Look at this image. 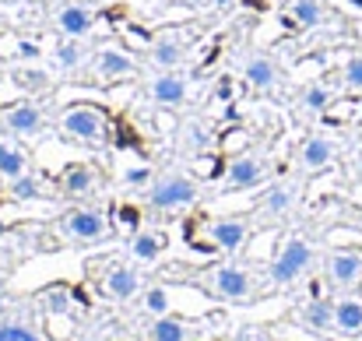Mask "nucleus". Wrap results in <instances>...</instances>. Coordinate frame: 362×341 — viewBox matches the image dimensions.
<instances>
[{
    "label": "nucleus",
    "mask_w": 362,
    "mask_h": 341,
    "mask_svg": "<svg viewBox=\"0 0 362 341\" xmlns=\"http://www.w3.org/2000/svg\"><path fill=\"white\" fill-rule=\"evenodd\" d=\"M201 197V183L183 169H158L144 187V204L151 212H183Z\"/></svg>",
    "instance_id": "1"
},
{
    "label": "nucleus",
    "mask_w": 362,
    "mask_h": 341,
    "mask_svg": "<svg viewBox=\"0 0 362 341\" xmlns=\"http://www.w3.org/2000/svg\"><path fill=\"white\" fill-rule=\"evenodd\" d=\"M197 285L204 292H211L215 299H222V303H246V299L257 296V274L246 264H233V260L201 271Z\"/></svg>",
    "instance_id": "2"
},
{
    "label": "nucleus",
    "mask_w": 362,
    "mask_h": 341,
    "mask_svg": "<svg viewBox=\"0 0 362 341\" xmlns=\"http://www.w3.org/2000/svg\"><path fill=\"white\" fill-rule=\"evenodd\" d=\"M60 130L71 141L88 144V148H106L110 144V116L95 103H71L60 113Z\"/></svg>",
    "instance_id": "3"
},
{
    "label": "nucleus",
    "mask_w": 362,
    "mask_h": 341,
    "mask_svg": "<svg viewBox=\"0 0 362 341\" xmlns=\"http://www.w3.org/2000/svg\"><path fill=\"white\" fill-rule=\"evenodd\" d=\"M310 267H313V246H310L303 236H288V239L281 243V250L274 253L267 278H271L274 289H288V285H296Z\"/></svg>",
    "instance_id": "4"
},
{
    "label": "nucleus",
    "mask_w": 362,
    "mask_h": 341,
    "mask_svg": "<svg viewBox=\"0 0 362 341\" xmlns=\"http://www.w3.org/2000/svg\"><path fill=\"white\" fill-rule=\"evenodd\" d=\"M106 187V176L95 162H71L64 166V173L57 176V190L60 197L74 201V204H88L92 197H99Z\"/></svg>",
    "instance_id": "5"
},
{
    "label": "nucleus",
    "mask_w": 362,
    "mask_h": 341,
    "mask_svg": "<svg viewBox=\"0 0 362 341\" xmlns=\"http://www.w3.org/2000/svg\"><path fill=\"white\" fill-rule=\"evenodd\" d=\"M57 232L71 243H99L110 236V222H106V212L92 204H78L57 219Z\"/></svg>",
    "instance_id": "6"
},
{
    "label": "nucleus",
    "mask_w": 362,
    "mask_h": 341,
    "mask_svg": "<svg viewBox=\"0 0 362 341\" xmlns=\"http://www.w3.org/2000/svg\"><path fill=\"white\" fill-rule=\"evenodd\" d=\"M0 130L18 137V141H35L42 130H46V110L32 99H21V103H11L0 110Z\"/></svg>",
    "instance_id": "7"
},
{
    "label": "nucleus",
    "mask_w": 362,
    "mask_h": 341,
    "mask_svg": "<svg viewBox=\"0 0 362 341\" xmlns=\"http://www.w3.org/2000/svg\"><path fill=\"white\" fill-rule=\"evenodd\" d=\"M327 285L338 292H352L362 285V250L359 246H338L324 257Z\"/></svg>",
    "instance_id": "8"
},
{
    "label": "nucleus",
    "mask_w": 362,
    "mask_h": 341,
    "mask_svg": "<svg viewBox=\"0 0 362 341\" xmlns=\"http://www.w3.org/2000/svg\"><path fill=\"white\" fill-rule=\"evenodd\" d=\"M201 236L218 253H240L250 236V222H246V215H215V219L201 222Z\"/></svg>",
    "instance_id": "9"
},
{
    "label": "nucleus",
    "mask_w": 362,
    "mask_h": 341,
    "mask_svg": "<svg viewBox=\"0 0 362 341\" xmlns=\"http://www.w3.org/2000/svg\"><path fill=\"white\" fill-rule=\"evenodd\" d=\"M267 176H271V162L264 155H257V151H246V155L229 158L222 183H226V190L236 194V190H253V187L267 183Z\"/></svg>",
    "instance_id": "10"
},
{
    "label": "nucleus",
    "mask_w": 362,
    "mask_h": 341,
    "mask_svg": "<svg viewBox=\"0 0 362 341\" xmlns=\"http://www.w3.org/2000/svg\"><path fill=\"white\" fill-rule=\"evenodd\" d=\"M49 25L60 39H88L92 28H95V11L88 4H78V0H67L60 7H53L49 14Z\"/></svg>",
    "instance_id": "11"
},
{
    "label": "nucleus",
    "mask_w": 362,
    "mask_h": 341,
    "mask_svg": "<svg viewBox=\"0 0 362 341\" xmlns=\"http://www.w3.org/2000/svg\"><path fill=\"white\" fill-rule=\"evenodd\" d=\"M148 99H151L155 106H162V110H176V106H183V103L190 99V78H187L180 67H173V71H155V74L148 78Z\"/></svg>",
    "instance_id": "12"
},
{
    "label": "nucleus",
    "mask_w": 362,
    "mask_h": 341,
    "mask_svg": "<svg viewBox=\"0 0 362 341\" xmlns=\"http://www.w3.org/2000/svg\"><path fill=\"white\" fill-rule=\"evenodd\" d=\"M299 183L296 180H274L264 194H260V201H257V219L260 222H278V219H285V215H292L296 212V204H299Z\"/></svg>",
    "instance_id": "13"
},
{
    "label": "nucleus",
    "mask_w": 362,
    "mask_h": 341,
    "mask_svg": "<svg viewBox=\"0 0 362 341\" xmlns=\"http://www.w3.org/2000/svg\"><path fill=\"white\" fill-rule=\"evenodd\" d=\"M99 267H103L99 285H103V292H106L110 299L127 303V299H137V296H141V274H137V267H130V264H123V260H113V257L103 260Z\"/></svg>",
    "instance_id": "14"
},
{
    "label": "nucleus",
    "mask_w": 362,
    "mask_h": 341,
    "mask_svg": "<svg viewBox=\"0 0 362 341\" xmlns=\"http://www.w3.org/2000/svg\"><path fill=\"white\" fill-rule=\"evenodd\" d=\"M88 67H92V74L99 78V81H127V78H137L141 74V64L120 50V46H103V50H95L92 53V60H88Z\"/></svg>",
    "instance_id": "15"
},
{
    "label": "nucleus",
    "mask_w": 362,
    "mask_h": 341,
    "mask_svg": "<svg viewBox=\"0 0 362 341\" xmlns=\"http://www.w3.org/2000/svg\"><path fill=\"white\" fill-rule=\"evenodd\" d=\"M240 74L253 92H274L278 81H281V67H278V60H274L267 50H250V53L243 57Z\"/></svg>",
    "instance_id": "16"
},
{
    "label": "nucleus",
    "mask_w": 362,
    "mask_h": 341,
    "mask_svg": "<svg viewBox=\"0 0 362 341\" xmlns=\"http://www.w3.org/2000/svg\"><path fill=\"white\" fill-rule=\"evenodd\" d=\"M208 328H211V320H183V317L165 313V317H155L144 335L148 341H197L208 335Z\"/></svg>",
    "instance_id": "17"
},
{
    "label": "nucleus",
    "mask_w": 362,
    "mask_h": 341,
    "mask_svg": "<svg viewBox=\"0 0 362 341\" xmlns=\"http://www.w3.org/2000/svg\"><path fill=\"white\" fill-rule=\"evenodd\" d=\"M183 60H187V32L169 28V32H162V35L151 39V46H148V64H151L155 71L183 67Z\"/></svg>",
    "instance_id": "18"
},
{
    "label": "nucleus",
    "mask_w": 362,
    "mask_h": 341,
    "mask_svg": "<svg viewBox=\"0 0 362 341\" xmlns=\"http://www.w3.org/2000/svg\"><path fill=\"white\" fill-rule=\"evenodd\" d=\"M338 158V141L327 134H306L296 148V162L303 173H320Z\"/></svg>",
    "instance_id": "19"
},
{
    "label": "nucleus",
    "mask_w": 362,
    "mask_h": 341,
    "mask_svg": "<svg viewBox=\"0 0 362 341\" xmlns=\"http://www.w3.org/2000/svg\"><path fill=\"white\" fill-rule=\"evenodd\" d=\"M162 253H165V232H158V229H141V232H134V239H130V257H134V264L151 267Z\"/></svg>",
    "instance_id": "20"
},
{
    "label": "nucleus",
    "mask_w": 362,
    "mask_h": 341,
    "mask_svg": "<svg viewBox=\"0 0 362 341\" xmlns=\"http://www.w3.org/2000/svg\"><path fill=\"white\" fill-rule=\"evenodd\" d=\"M92 53L85 46V39H60V46L53 50V64L60 74H78L81 67H88Z\"/></svg>",
    "instance_id": "21"
},
{
    "label": "nucleus",
    "mask_w": 362,
    "mask_h": 341,
    "mask_svg": "<svg viewBox=\"0 0 362 341\" xmlns=\"http://www.w3.org/2000/svg\"><path fill=\"white\" fill-rule=\"evenodd\" d=\"M334 335H341V338L362 335V299L356 296L334 299Z\"/></svg>",
    "instance_id": "22"
},
{
    "label": "nucleus",
    "mask_w": 362,
    "mask_h": 341,
    "mask_svg": "<svg viewBox=\"0 0 362 341\" xmlns=\"http://www.w3.org/2000/svg\"><path fill=\"white\" fill-rule=\"evenodd\" d=\"M331 103H334V88L327 81H306L296 96V106L306 116H320L324 110H331Z\"/></svg>",
    "instance_id": "23"
},
{
    "label": "nucleus",
    "mask_w": 362,
    "mask_h": 341,
    "mask_svg": "<svg viewBox=\"0 0 362 341\" xmlns=\"http://www.w3.org/2000/svg\"><path fill=\"white\" fill-rule=\"evenodd\" d=\"M288 21L303 32L320 28L327 21V4L324 0H288Z\"/></svg>",
    "instance_id": "24"
},
{
    "label": "nucleus",
    "mask_w": 362,
    "mask_h": 341,
    "mask_svg": "<svg viewBox=\"0 0 362 341\" xmlns=\"http://www.w3.org/2000/svg\"><path fill=\"white\" fill-rule=\"evenodd\" d=\"M211 141H215L211 123H204V120H197V116L187 120V123L180 127V148H183L187 155H201V151H208Z\"/></svg>",
    "instance_id": "25"
},
{
    "label": "nucleus",
    "mask_w": 362,
    "mask_h": 341,
    "mask_svg": "<svg viewBox=\"0 0 362 341\" xmlns=\"http://www.w3.org/2000/svg\"><path fill=\"white\" fill-rule=\"evenodd\" d=\"M299 320L317 331V335H327L334 331V299H310L303 310H299Z\"/></svg>",
    "instance_id": "26"
},
{
    "label": "nucleus",
    "mask_w": 362,
    "mask_h": 341,
    "mask_svg": "<svg viewBox=\"0 0 362 341\" xmlns=\"http://www.w3.org/2000/svg\"><path fill=\"white\" fill-rule=\"evenodd\" d=\"M25 173H28V155L0 137V183H14Z\"/></svg>",
    "instance_id": "27"
},
{
    "label": "nucleus",
    "mask_w": 362,
    "mask_h": 341,
    "mask_svg": "<svg viewBox=\"0 0 362 341\" xmlns=\"http://www.w3.org/2000/svg\"><path fill=\"white\" fill-rule=\"evenodd\" d=\"M137 299H141V310H144L148 317H165V313H173V296H169L165 285H144Z\"/></svg>",
    "instance_id": "28"
},
{
    "label": "nucleus",
    "mask_w": 362,
    "mask_h": 341,
    "mask_svg": "<svg viewBox=\"0 0 362 341\" xmlns=\"http://www.w3.org/2000/svg\"><path fill=\"white\" fill-rule=\"evenodd\" d=\"M11 78H14V85H18V88H25V92H32V96L49 92V85H53L49 71H42V67H14V71H11Z\"/></svg>",
    "instance_id": "29"
},
{
    "label": "nucleus",
    "mask_w": 362,
    "mask_h": 341,
    "mask_svg": "<svg viewBox=\"0 0 362 341\" xmlns=\"http://www.w3.org/2000/svg\"><path fill=\"white\" fill-rule=\"evenodd\" d=\"M11 187V201H28V197H46L42 194V180L39 176H32V173H25V176H18L14 183H7Z\"/></svg>",
    "instance_id": "30"
},
{
    "label": "nucleus",
    "mask_w": 362,
    "mask_h": 341,
    "mask_svg": "<svg viewBox=\"0 0 362 341\" xmlns=\"http://www.w3.org/2000/svg\"><path fill=\"white\" fill-rule=\"evenodd\" d=\"M0 341H42V335L32 324L21 320H0Z\"/></svg>",
    "instance_id": "31"
},
{
    "label": "nucleus",
    "mask_w": 362,
    "mask_h": 341,
    "mask_svg": "<svg viewBox=\"0 0 362 341\" xmlns=\"http://www.w3.org/2000/svg\"><path fill=\"white\" fill-rule=\"evenodd\" d=\"M341 85H345L349 92L362 96V50H356V53L345 60V67H341Z\"/></svg>",
    "instance_id": "32"
},
{
    "label": "nucleus",
    "mask_w": 362,
    "mask_h": 341,
    "mask_svg": "<svg viewBox=\"0 0 362 341\" xmlns=\"http://www.w3.org/2000/svg\"><path fill=\"white\" fill-rule=\"evenodd\" d=\"M151 176H148V169H130L127 173V183H148Z\"/></svg>",
    "instance_id": "33"
},
{
    "label": "nucleus",
    "mask_w": 362,
    "mask_h": 341,
    "mask_svg": "<svg viewBox=\"0 0 362 341\" xmlns=\"http://www.w3.org/2000/svg\"><path fill=\"white\" fill-rule=\"evenodd\" d=\"M7 310H11V303H7V299H0V320L7 317Z\"/></svg>",
    "instance_id": "34"
},
{
    "label": "nucleus",
    "mask_w": 362,
    "mask_h": 341,
    "mask_svg": "<svg viewBox=\"0 0 362 341\" xmlns=\"http://www.w3.org/2000/svg\"><path fill=\"white\" fill-rule=\"evenodd\" d=\"M180 4H190V7H201V4H208V0H180Z\"/></svg>",
    "instance_id": "35"
},
{
    "label": "nucleus",
    "mask_w": 362,
    "mask_h": 341,
    "mask_svg": "<svg viewBox=\"0 0 362 341\" xmlns=\"http://www.w3.org/2000/svg\"><path fill=\"white\" fill-rule=\"evenodd\" d=\"M74 341H95V335H78Z\"/></svg>",
    "instance_id": "36"
},
{
    "label": "nucleus",
    "mask_w": 362,
    "mask_h": 341,
    "mask_svg": "<svg viewBox=\"0 0 362 341\" xmlns=\"http://www.w3.org/2000/svg\"><path fill=\"white\" fill-rule=\"evenodd\" d=\"M359 176H362V155H359Z\"/></svg>",
    "instance_id": "37"
},
{
    "label": "nucleus",
    "mask_w": 362,
    "mask_h": 341,
    "mask_svg": "<svg viewBox=\"0 0 362 341\" xmlns=\"http://www.w3.org/2000/svg\"><path fill=\"white\" fill-rule=\"evenodd\" d=\"M0 4H7V0H0Z\"/></svg>",
    "instance_id": "38"
},
{
    "label": "nucleus",
    "mask_w": 362,
    "mask_h": 341,
    "mask_svg": "<svg viewBox=\"0 0 362 341\" xmlns=\"http://www.w3.org/2000/svg\"><path fill=\"white\" fill-rule=\"evenodd\" d=\"M334 341H341V338H334Z\"/></svg>",
    "instance_id": "39"
}]
</instances>
